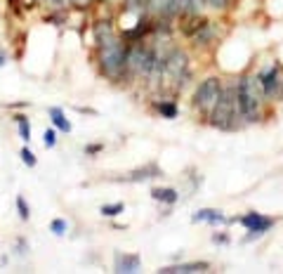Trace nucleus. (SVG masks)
<instances>
[{"label": "nucleus", "mask_w": 283, "mask_h": 274, "mask_svg": "<svg viewBox=\"0 0 283 274\" xmlns=\"http://www.w3.org/2000/svg\"><path fill=\"white\" fill-rule=\"evenodd\" d=\"M194 78H196V71H194V57L189 47L170 43L163 50V83L158 93L179 97L184 90L194 85Z\"/></svg>", "instance_id": "obj_1"}, {"label": "nucleus", "mask_w": 283, "mask_h": 274, "mask_svg": "<svg viewBox=\"0 0 283 274\" xmlns=\"http://www.w3.org/2000/svg\"><path fill=\"white\" fill-rule=\"evenodd\" d=\"M236 100L245 128L257 126V123H262L267 118L269 104L264 100V95H262V87L257 83L255 71H243L236 78Z\"/></svg>", "instance_id": "obj_2"}, {"label": "nucleus", "mask_w": 283, "mask_h": 274, "mask_svg": "<svg viewBox=\"0 0 283 274\" xmlns=\"http://www.w3.org/2000/svg\"><path fill=\"white\" fill-rule=\"evenodd\" d=\"M95 64L109 83L125 85V73H128V40L121 38V33L114 40L95 47Z\"/></svg>", "instance_id": "obj_3"}, {"label": "nucleus", "mask_w": 283, "mask_h": 274, "mask_svg": "<svg viewBox=\"0 0 283 274\" xmlns=\"http://www.w3.org/2000/svg\"><path fill=\"white\" fill-rule=\"evenodd\" d=\"M206 123L215 130H222V133H236V130L245 128L236 100V78L224 80V90L210 111V116L206 118Z\"/></svg>", "instance_id": "obj_4"}, {"label": "nucleus", "mask_w": 283, "mask_h": 274, "mask_svg": "<svg viewBox=\"0 0 283 274\" xmlns=\"http://www.w3.org/2000/svg\"><path fill=\"white\" fill-rule=\"evenodd\" d=\"M158 55V47L151 40H137V43H128V73H125V85H144L149 78L153 62Z\"/></svg>", "instance_id": "obj_5"}, {"label": "nucleus", "mask_w": 283, "mask_h": 274, "mask_svg": "<svg viewBox=\"0 0 283 274\" xmlns=\"http://www.w3.org/2000/svg\"><path fill=\"white\" fill-rule=\"evenodd\" d=\"M224 90V78L217 76V73H210V76H203L201 80H196L192 85V109L199 118L206 121L210 116L213 107L217 104L220 95Z\"/></svg>", "instance_id": "obj_6"}, {"label": "nucleus", "mask_w": 283, "mask_h": 274, "mask_svg": "<svg viewBox=\"0 0 283 274\" xmlns=\"http://www.w3.org/2000/svg\"><path fill=\"white\" fill-rule=\"evenodd\" d=\"M224 33L227 31H224L222 22L217 17H208L206 22L186 38L189 50H194V52H210V50H215L224 40Z\"/></svg>", "instance_id": "obj_7"}, {"label": "nucleus", "mask_w": 283, "mask_h": 274, "mask_svg": "<svg viewBox=\"0 0 283 274\" xmlns=\"http://www.w3.org/2000/svg\"><path fill=\"white\" fill-rule=\"evenodd\" d=\"M255 76H257V83L262 87L264 100L271 107L276 102V95H278V87H281V80H283V64L278 59H271L269 64H264V66H260V69L255 71Z\"/></svg>", "instance_id": "obj_8"}, {"label": "nucleus", "mask_w": 283, "mask_h": 274, "mask_svg": "<svg viewBox=\"0 0 283 274\" xmlns=\"http://www.w3.org/2000/svg\"><path fill=\"white\" fill-rule=\"evenodd\" d=\"M276 222H278L276 218L257 211H248L243 215H238V218H229V225H241L245 232H260V234H267L269 229H274Z\"/></svg>", "instance_id": "obj_9"}, {"label": "nucleus", "mask_w": 283, "mask_h": 274, "mask_svg": "<svg viewBox=\"0 0 283 274\" xmlns=\"http://www.w3.org/2000/svg\"><path fill=\"white\" fill-rule=\"evenodd\" d=\"M149 107H151V111L156 116L168 118V121L179 116V104H177V97H172V95L153 93L151 100H149Z\"/></svg>", "instance_id": "obj_10"}, {"label": "nucleus", "mask_w": 283, "mask_h": 274, "mask_svg": "<svg viewBox=\"0 0 283 274\" xmlns=\"http://www.w3.org/2000/svg\"><path fill=\"white\" fill-rule=\"evenodd\" d=\"M182 3L184 0H149V15L153 19L177 22L182 17Z\"/></svg>", "instance_id": "obj_11"}, {"label": "nucleus", "mask_w": 283, "mask_h": 274, "mask_svg": "<svg viewBox=\"0 0 283 274\" xmlns=\"http://www.w3.org/2000/svg\"><path fill=\"white\" fill-rule=\"evenodd\" d=\"M118 33H121V29L116 26L111 17H102L97 22H92V47H100L109 40H114Z\"/></svg>", "instance_id": "obj_12"}, {"label": "nucleus", "mask_w": 283, "mask_h": 274, "mask_svg": "<svg viewBox=\"0 0 283 274\" xmlns=\"http://www.w3.org/2000/svg\"><path fill=\"white\" fill-rule=\"evenodd\" d=\"M163 170L158 163H144L139 165V168H135V170L125 172L123 177H116V182H130V185H139V182H151L156 180V177H161Z\"/></svg>", "instance_id": "obj_13"}, {"label": "nucleus", "mask_w": 283, "mask_h": 274, "mask_svg": "<svg viewBox=\"0 0 283 274\" xmlns=\"http://www.w3.org/2000/svg\"><path fill=\"white\" fill-rule=\"evenodd\" d=\"M114 272L116 274H137L142 272V255L139 253H114Z\"/></svg>", "instance_id": "obj_14"}, {"label": "nucleus", "mask_w": 283, "mask_h": 274, "mask_svg": "<svg viewBox=\"0 0 283 274\" xmlns=\"http://www.w3.org/2000/svg\"><path fill=\"white\" fill-rule=\"evenodd\" d=\"M210 262L208 260H192V262H175V265L161 267L158 274H203L210 272Z\"/></svg>", "instance_id": "obj_15"}, {"label": "nucleus", "mask_w": 283, "mask_h": 274, "mask_svg": "<svg viewBox=\"0 0 283 274\" xmlns=\"http://www.w3.org/2000/svg\"><path fill=\"white\" fill-rule=\"evenodd\" d=\"M192 222L210 225V227H222V225H229V218L220 208H199L196 213H192Z\"/></svg>", "instance_id": "obj_16"}, {"label": "nucleus", "mask_w": 283, "mask_h": 274, "mask_svg": "<svg viewBox=\"0 0 283 274\" xmlns=\"http://www.w3.org/2000/svg\"><path fill=\"white\" fill-rule=\"evenodd\" d=\"M151 199L156 204H163V206H175L179 201V189L175 187H151Z\"/></svg>", "instance_id": "obj_17"}, {"label": "nucleus", "mask_w": 283, "mask_h": 274, "mask_svg": "<svg viewBox=\"0 0 283 274\" xmlns=\"http://www.w3.org/2000/svg\"><path fill=\"white\" fill-rule=\"evenodd\" d=\"M47 116H50V121H52V126L57 128L59 133L69 135L71 130H73V126H71V121L66 118L64 109H59V107H50V109H47Z\"/></svg>", "instance_id": "obj_18"}, {"label": "nucleus", "mask_w": 283, "mask_h": 274, "mask_svg": "<svg viewBox=\"0 0 283 274\" xmlns=\"http://www.w3.org/2000/svg\"><path fill=\"white\" fill-rule=\"evenodd\" d=\"M208 15L206 0H184L182 3V17H201Z\"/></svg>", "instance_id": "obj_19"}, {"label": "nucleus", "mask_w": 283, "mask_h": 274, "mask_svg": "<svg viewBox=\"0 0 283 274\" xmlns=\"http://www.w3.org/2000/svg\"><path fill=\"white\" fill-rule=\"evenodd\" d=\"M208 3V12L213 17H224L229 15L234 5H236V0H206Z\"/></svg>", "instance_id": "obj_20"}, {"label": "nucleus", "mask_w": 283, "mask_h": 274, "mask_svg": "<svg viewBox=\"0 0 283 274\" xmlns=\"http://www.w3.org/2000/svg\"><path fill=\"white\" fill-rule=\"evenodd\" d=\"M15 123H17V133H19V137H22L24 144H31V135H33V130H31V121L26 114H15Z\"/></svg>", "instance_id": "obj_21"}, {"label": "nucleus", "mask_w": 283, "mask_h": 274, "mask_svg": "<svg viewBox=\"0 0 283 274\" xmlns=\"http://www.w3.org/2000/svg\"><path fill=\"white\" fill-rule=\"evenodd\" d=\"M121 213H125V204H123V201H114V204H102L100 206V215H102V218L114 220V218H118Z\"/></svg>", "instance_id": "obj_22"}, {"label": "nucleus", "mask_w": 283, "mask_h": 274, "mask_svg": "<svg viewBox=\"0 0 283 274\" xmlns=\"http://www.w3.org/2000/svg\"><path fill=\"white\" fill-rule=\"evenodd\" d=\"M71 229V222L66 218H54L52 222H50V232H52L54 236H66Z\"/></svg>", "instance_id": "obj_23"}, {"label": "nucleus", "mask_w": 283, "mask_h": 274, "mask_svg": "<svg viewBox=\"0 0 283 274\" xmlns=\"http://www.w3.org/2000/svg\"><path fill=\"white\" fill-rule=\"evenodd\" d=\"M15 206H17V215H19V220H22V222H29L31 220V206L26 204V199H24L22 194L15 199Z\"/></svg>", "instance_id": "obj_24"}, {"label": "nucleus", "mask_w": 283, "mask_h": 274, "mask_svg": "<svg viewBox=\"0 0 283 274\" xmlns=\"http://www.w3.org/2000/svg\"><path fill=\"white\" fill-rule=\"evenodd\" d=\"M57 135H59V130H57L54 126L45 128V130H43V147H45V149H54V147H57V140H59Z\"/></svg>", "instance_id": "obj_25"}, {"label": "nucleus", "mask_w": 283, "mask_h": 274, "mask_svg": "<svg viewBox=\"0 0 283 274\" xmlns=\"http://www.w3.org/2000/svg\"><path fill=\"white\" fill-rule=\"evenodd\" d=\"M19 156H22V163L26 165V168H36V165H38V156H36V154L31 151L29 144H24V147H22Z\"/></svg>", "instance_id": "obj_26"}, {"label": "nucleus", "mask_w": 283, "mask_h": 274, "mask_svg": "<svg viewBox=\"0 0 283 274\" xmlns=\"http://www.w3.org/2000/svg\"><path fill=\"white\" fill-rule=\"evenodd\" d=\"M31 251V246H29V239H24V236H17L15 239V253L19 255V258H24L26 253Z\"/></svg>", "instance_id": "obj_27"}, {"label": "nucleus", "mask_w": 283, "mask_h": 274, "mask_svg": "<svg viewBox=\"0 0 283 274\" xmlns=\"http://www.w3.org/2000/svg\"><path fill=\"white\" fill-rule=\"evenodd\" d=\"M85 156H97V154H102L104 151V144L102 142H95V144H85Z\"/></svg>", "instance_id": "obj_28"}, {"label": "nucleus", "mask_w": 283, "mask_h": 274, "mask_svg": "<svg viewBox=\"0 0 283 274\" xmlns=\"http://www.w3.org/2000/svg\"><path fill=\"white\" fill-rule=\"evenodd\" d=\"M210 241L217 243V246H227V243L231 241V236L227 234V232H215V234L210 236Z\"/></svg>", "instance_id": "obj_29"}, {"label": "nucleus", "mask_w": 283, "mask_h": 274, "mask_svg": "<svg viewBox=\"0 0 283 274\" xmlns=\"http://www.w3.org/2000/svg\"><path fill=\"white\" fill-rule=\"evenodd\" d=\"M10 62V57H8V52H5V50H3V47H0V69H3V66H5V64Z\"/></svg>", "instance_id": "obj_30"}, {"label": "nucleus", "mask_w": 283, "mask_h": 274, "mask_svg": "<svg viewBox=\"0 0 283 274\" xmlns=\"http://www.w3.org/2000/svg\"><path fill=\"white\" fill-rule=\"evenodd\" d=\"M276 104L283 107V80H281V87H278V95H276Z\"/></svg>", "instance_id": "obj_31"}, {"label": "nucleus", "mask_w": 283, "mask_h": 274, "mask_svg": "<svg viewBox=\"0 0 283 274\" xmlns=\"http://www.w3.org/2000/svg\"><path fill=\"white\" fill-rule=\"evenodd\" d=\"M10 109H29V102H19V104H10Z\"/></svg>", "instance_id": "obj_32"}]
</instances>
